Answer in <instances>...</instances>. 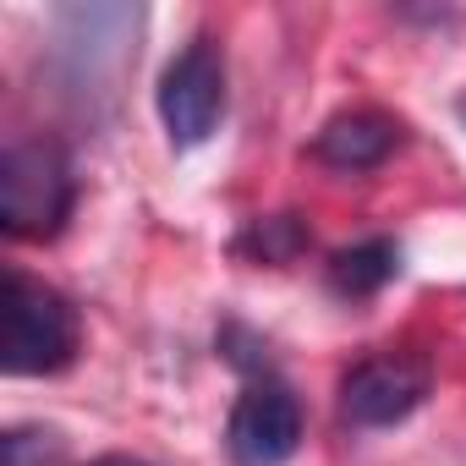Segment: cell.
Returning <instances> with one entry per match:
<instances>
[{
  "mask_svg": "<svg viewBox=\"0 0 466 466\" xmlns=\"http://www.w3.org/2000/svg\"><path fill=\"white\" fill-rule=\"evenodd\" d=\"M77 203L72 154L56 137H23L0 154V230L12 242H50Z\"/></svg>",
  "mask_w": 466,
  "mask_h": 466,
  "instance_id": "cell-1",
  "label": "cell"
},
{
  "mask_svg": "<svg viewBox=\"0 0 466 466\" xmlns=\"http://www.w3.org/2000/svg\"><path fill=\"white\" fill-rule=\"evenodd\" d=\"M83 346V319L77 308L45 286L28 280L23 269L6 275V329H0V368L12 379H45L77 362Z\"/></svg>",
  "mask_w": 466,
  "mask_h": 466,
  "instance_id": "cell-2",
  "label": "cell"
},
{
  "mask_svg": "<svg viewBox=\"0 0 466 466\" xmlns=\"http://www.w3.org/2000/svg\"><path fill=\"white\" fill-rule=\"evenodd\" d=\"M154 110L165 121L170 148H198L214 137V127L225 121V50H219V39L198 34L181 56H170V66L159 72V88H154Z\"/></svg>",
  "mask_w": 466,
  "mask_h": 466,
  "instance_id": "cell-3",
  "label": "cell"
},
{
  "mask_svg": "<svg viewBox=\"0 0 466 466\" xmlns=\"http://www.w3.org/2000/svg\"><path fill=\"white\" fill-rule=\"evenodd\" d=\"M433 390V362L417 357V351H379V357H362L357 368H346L340 379V422L346 428H395L406 422Z\"/></svg>",
  "mask_w": 466,
  "mask_h": 466,
  "instance_id": "cell-4",
  "label": "cell"
},
{
  "mask_svg": "<svg viewBox=\"0 0 466 466\" xmlns=\"http://www.w3.org/2000/svg\"><path fill=\"white\" fill-rule=\"evenodd\" d=\"M302 444V400L280 379H258L225 417V455L237 466H286Z\"/></svg>",
  "mask_w": 466,
  "mask_h": 466,
  "instance_id": "cell-5",
  "label": "cell"
},
{
  "mask_svg": "<svg viewBox=\"0 0 466 466\" xmlns=\"http://www.w3.org/2000/svg\"><path fill=\"white\" fill-rule=\"evenodd\" d=\"M400 148V121L384 116V110H340L319 127L313 137V159L340 170V176H362V170H379L390 154Z\"/></svg>",
  "mask_w": 466,
  "mask_h": 466,
  "instance_id": "cell-6",
  "label": "cell"
},
{
  "mask_svg": "<svg viewBox=\"0 0 466 466\" xmlns=\"http://www.w3.org/2000/svg\"><path fill=\"white\" fill-rule=\"evenodd\" d=\"M395 275H400V242H395V237L351 242V248L329 253V264H324V286H329V297H340V302H368V297H379Z\"/></svg>",
  "mask_w": 466,
  "mask_h": 466,
  "instance_id": "cell-7",
  "label": "cell"
},
{
  "mask_svg": "<svg viewBox=\"0 0 466 466\" xmlns=\"http://www.w3.org/2000/svg\"><path fill=\"white\" fill-rule=\"evenodd\" d=\"M308 248H313V230H308V219L291 214V208H286V214H258V219H248L242 237L230 242V253H242V258H253V264H269V269L297 264Z\"/></svg>",
  "mask_w": 466,
  "mask_h": 466,
  "instance_id": "cell-8",
  "label": "cell"
},
{
  "mask_svg": "<svg viewBox=\"0 0 466 466\" xmlns=\"http://www.w3.org/2000/svg\"><path fill=\"white\" fill-rule=\"evenodd\" d=\"M66 433L50 422H12L0 433V466H61Z\"/></svg>",
  "mask_w": 466,
  "mask_h": 466,
  "instance_id": "cell-9",
  "label": "cell"
},
{
  "mask_svg": "<svg viewBox=\"0 0 466 466\" xmlns=\"http://www.w3.org/2000/svg\"><path fill=\"white\" fill-rule=\"evenodd\" d=\"M214 346H219V357L237 368V373H248V384H258V379H275V357H269V340L258 335V329H248V324H219V335H214Z\"/></svg>",
  "mask_w": 466,
  "mask_h": 466,
  "instance_id": "cell-10",
  "label": "cell"
},
{
  "mask_svg": "<svg viewBox=\"0 0 466 466\" xmlns=\"http://www.w3.org/2000/svg\"><path fill=\"white\" fill-rule=\"evenodd\" d=\"M455 116H461V127H466V94H461V99H455Z\"/></svg>",
  "mask_w": 466,
  "mask_h": 466,
  "instance_id": "cell-11",
  "label": "cell"
}]
</instances>
